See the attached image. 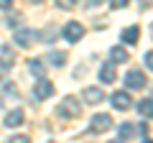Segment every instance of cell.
Segmentation results:
<instances>
[{
  "instance_id": "18",
  "label": "cell",
  "mask_w": 153,
  "mask_h": 143,
  "mask_svg": "<svg viewBox=\"0 0 153 143\" xmlns=\"http://www.w3.org/2000/svg\"><path fill=\"white\" fill-rule=\"evenodd\" d=\"M110 8H112V10H120V8H128V0H110Z\"/></svg>"
},
{
  "instance_id": "23",
  "label": "cell",
  "mask_w": 153,
  "mask_h": 143,
  "mask_svg": "<svg viewBox=\"0 0 153 143\" xmlns=\"http://www.w3.org/2000/svg\"><path fill=\"white\" fill-rule=\"evenodd\" d=\"M153 5V0H140V8H151Z\"/></svg>"
},
{
  "instance_id": "26",
  "label": "cell",
  "mask_w": 153,
  "mask_h": 143,
  "mask_svg": "<svg viewBox=\"0 0 153 143\" xmlns=\"http://www.w3.org/2000/svg\"><path fill=\"white\" fill-rule=\"evenodd\" d=\"M140 143H153V141H148V138H146V141H140Z\"/></svg>"
},
{
  "instance_id": "19",
  "label": "cell",
  "mask_w": 153,
  "mask_h": 143,
  "mask_svg": "<svg viewBox=\"0 0 153 143\" xmlns=\"http://www.w3.org/2000/svg\"><path fill=\"white\" fill-rule=\"evenodd\" d=\"M56 3H59L61 8H66V10H71V8H76V3H79V0H56Z\"/></svg>"
},
{
  "instance_id": "20",
  "label": "cell",
  "mask_w": 153,
  "mask_h": 143,
  "mask_svg": "<svg viewBox=\"0 0 153 143\" xmlns=\"http://www.w3.org/2000/svg\"><path fill=\"white\" fill-rule=\"evenodd\" d=\"M5 143H31V138L28 136H13V138H8Z\"/></svg>"
},
{
  "instance_id": "4",
  "label": "cell",
  "mask_w": 153,
  "mask_h": 143,
  "mask_svg": "<svg viewBox=\"0 0 153 143\" xmlns=\"http://www.w3.org/2000/svg\"><path fill=\"white\" fill-rule=\"evenodd\" d=\"M82 36H84V26H82V23L71 21V23H66V26H64V39H66V41L74 44V41H79Z\"/></svg>"
},
{
  "instance_id": "6",
  "label": "cell",
  "mask_w": 153,
  "mask_h": 143,
  "mask_svg": "<svg viewBox=\"0 0 153 143\" xmlns=\"http://www.w3.org/2000/svg\"><path fill=\"white\" fill-rule=\"evenodd\" d=\"M110 128H112V118H110L107 112L92 118V133H105V130H110Z\"/></svg>"
},
{
  "instance_id": "1",
  "label": "cell",
  "mask_w": 153,
  "mask_h": 143,
  "mask_svg": "<svg viewBox=\"0 0 153 143\" xmlns=\"http://www.w3.org/2000/svg\"><path fill=\"white\" fill-rule=\"evenodd\" d=\"M56 112H59L61 118H66V120H74V118L82 115V105L69 95V97H64V100L59 102V110H56Z\"/></svg>"
},
{
  "instance_id": "13",
  "label": "cell",
  "mask_w": 153,
  "mask_h": 143,
  "mask_svg": "<svg viewBox=\"0 0 153 143\" xmlns=\"http://www.w3.org/2000/svg\"><path fill=\"white\" fill-rule=\"evenodd\" d=\"M138 112L143 118H153V100H140L138 102Z\"/></svg>"
},
{
  "instance_id": "9",
  "label": "cell",
  "mask_w": 153,
  "mask_h": 143,
  "mask_svg": "<svg viewBox=\"0 0 153 143\" xmlns=\"http://www.w3.org/2000/svg\"><path fill=\"white\" fill-rule=\"evenodd\" d=\"M100 79H102L105 84H112L115 79H117V74H115V64H112V61H107V64L100 66Z\"/></svg>"
},
{
  "instance_id": "27",
  "label": "cell",
  "mask_w": 153,
  "mask_h": 143,
  "mask_svg": "<svg viewBox=\"0 0 153 143\" xmlns=\"http://www.w3.org/2000/svg\"><path fill=\"white\" fill-rule=\"evenodd\" d=\"M151 33H153V26H151Z\"/></svg>"
},
{
  "instance_id": "5",
  "label": "cell",
  "mask_w": 153,
  "mask_h": 143,
  "mask_svg": "<svg viewBox=\"0 0 153 143\" xmlns=\"http://www.w3.org/2000/svg\"><path fill=\"white\" fill-rule=\"evenodd\" d=\"M33 95H36L38 100H49L51 95H54V84H51L49 79H44V77H38L36 87H33Z\"/></svg>"
},
{
  "instance_id": "2",
  "label": "cell",
  "mask_w": 153,
  "mask_h": 143,
  "mask_svg": "<svg viewBox=\"0 0 153 143\" xmlns=\"http://www.w3.org/2000/svg\"><path fill=\"white\" fill-rule=\"evenodd\" d=\"M41 41V33L38 31H31V28H21V31H16V44L21 46V49H31L33 44H38Z\"/></svg>"
},
{
  "instance_id": "11",
  "label": "cell",
  "mask_w": 153,
  "mask_h": 143,
  "mask_svg": "<svg viewBox=\"0 0 153 143\" xmlns=\"http://www.w3.org/2000/svg\"><path fill=\"white\" fill-rule=\"evenodd\" d=\"M21 123H23V110H21V107H18V110H10L5 115V125L8 128H18Z\"/></svg>"
},
{
  "instance_id": "3",
  "label": "cell",
  "mask_w": 153,
  "mask_h": 143,
  "mask_svg": "<svg viewBox=\"0 0 153 143\" xmlns=\"http://www.w3.org/2000/svg\"><path fill=\"white\" fill-rule=\"evenodd\" d=\"M146 82H148L146 74L138 72V69H130V72L125 74V84H128L130 89H143V87H146Z\"/></svg>"
},
{
  "instance_id": "14",
  "label": "cell",
  "mask_w": 153,
  "mask_h": 143,
  "mask_svg": "<svg viewBox=\"0 0 153 143\" xmlns=\"http://www.w3.org/2000/svg\"><path fill=\"white\" fill-rule=\"evenodd\" d=\"M46 59H49L54 66H64V64H66V54H64V51H51Z\"/></svg>"
},
{
  "instance_id": "10",
  "label": "cell",
  "mask_w": 153,
  "mask_h": 143,
  "mask_svg": "<svg viewBox=\"0 0 153 143\" xmlns=\"http://www.w3.org/2000/svg\"><path fill=\"white\" fill-rule=\"evenodd\" d=\"M128 59H130V56H128V51L123 49V46H115V49H110V61H112V64H125Z\"/></svg>"
},
{
  "instance_id": "16",
  "label": "cell",
  "mask_w": 153,
  "mask_h": 143,
  "mask_svg": "<svg viewBox=\"0 0 153 143\" xmlns=\"http://www.w3.org/2000/svg\"><path fill=\"white\" fill-rule=\"evenodd\" d=\"M13 61H16V56H13L10 49H3V69H10Z\"/></svg>"
},
{
  "instance_id": "12",
  "label": "cell",
  "mask_w": 153,
  "mask_h": 143,
  "mask_svg": "<svg viewBox=\"0 0 153 143\" xmlns=\"http://www.w3.org/2000/svg\"><path fill=\"white\" fill-rule=\"evenodd\" d=\"M138 36H140L138 26H130V28H125V31H123V41H125V44H130V46L138 41Z\"/></svg>"
},
{
  "instance_id": "21",
  "label": "cell",
  "mask_w": 153,
  "mask_h": 143,
  "mask_svg": "<svg viewBox=\"0 0 153 143\" xmlns=\"http://www.w3.org/2000/svg\"><path fill=\"white\" fill-rule=\"evenodd\" d=\"M8 8H13V0H0V10H8Z\"/></svg>"
},
{
  "instance_id": "15",
  "label": "cell",
  "mask_w": 153,
  "mask_h": 143,
  "mask_svg": "<svg viewBox=\"0 0 153 143\" xmlns=\"http://www.w3.org/2000/svg\"><path fill=\"white\" fill-rule=\"evenodd\" d=\"M28 69L36 74V77H44V72H46V66H44V61H38V59H31L28 61Z\"/></svg>"
},
{
  "instance_id": "7",
  "label": "cell",
  "mask_w": 153,
  "mask_h": 143,
  "mask_svg": "<svg viewBox=\"0 0 153 143\" xmlns=\"http://www.w3.org/2000/svg\"><path fill=\"white\" fill-rule=\"evenodd\" d=\"M110 102H112L115 110H128V107H130V95L128 92H115L112 97H110Z\"/></svg>"
},
{
  "instance_id": "17",
  "label": "cell",
  "mask_w": 153,
  "mask_h": 143,
  "mask_svg": "<svg viewBox=\"0 0 153 143\" xmlns=\"http://www.w3.org/2000/svg\"><path fill=\"white\" fill-rule=\"evenodd\" d=\"M130 136H133V125H128V123H125V125H120V138H123V141H128Z\"/></svg>"
},
{
  "instance_id": "25",
  "label": "cell",
  "mask_w": 153,
  "mask_h": 143,
  "mask_svg": "<svg viewBox=\"0 0 153 143\" xmlns=\"http://www.w3.org/2000/svg\"><path fill=\"white\" fill-rule=\"evenodd\" d=\"M112 143H125V141H123V138H120V141H112Z\"/></svg>"
},
{
  "instance_id": "8",
  "label": "cell",
  "mask_w": 153,
  "mask_h": 143,
  "mask_svg": "<svg viewBox=\"0 0 153 143\" xmlns=\"http://www.w3.org/2000/svg\"><path fill=\"white\" fill-rule=\"evenodd\" d=\"M82 100H84V102H89V105H97V102H102V100H105V95H102V89H100V87H87L82 92Z\"/></svg>"
},
{
  "instance_id": "22",
  "label": "cell",
  "mask_w": 153,
  "mask_h": 143,
  "mask_svg": "<svg viewBox=\"0 0 153 143\" xmlns=\"http://www.w3.org/2000/svg\"><path fill=\"white\" fill-rule=\"evenodd\" d=\"M146 64H148V69H153V51L146 54Z\"/></svg>"
},
{
  "instance_id": "24",
  "label": "cell",
  "mask_w": 153,
  "mask_h": 143,
  "mask_svg": "<svg viewBox=\"0 0 153 143\" xmlns=\"http://www.w3.org/2000/svg\"><path fill=\"white\" fill-rule=\"evenodd\" d=\"M87 3H89V5H97V3H100V0H87Z\"/></svg>"
}]
</instances>
